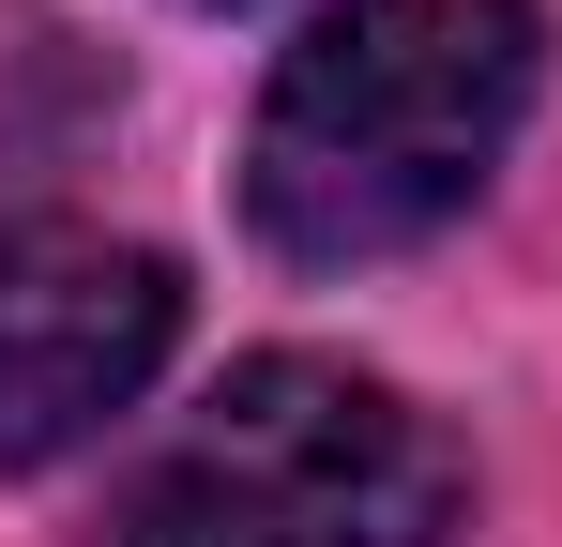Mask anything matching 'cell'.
Instances as JSON below:
<instances>
[{"mask_svg":"<svg viewBox=\"0 0 562 547\" xmlns=\"http://www.w3.org/2000/svg\"><path fill=\"white\" fill-rule=\"evenodd\" d=\"M532 91H548V15L532 0H335L259 91L244 213L304 274L395 259V244L457 228L486 198Z\"/></svg>","mask_w":562,"mask_h":547,"instance_id":"obj_1","label":"cell"},{"mask_svg":"<svg viewBox=\"0 0 562 547\" xmlns=\"http://www.w3.org/2000/svg\"><path fill=\"white\" fill-rule=\"evenodd\" d=\"M471 517L457 442L319 350H259L122 487V547H441Z\"/></svg>","mask_w":562,"mask_h":547,"instance_id":"obj_2","label":"cell"},{"mask_svg":"<svg viewBox=\"0 0 562 547\" xmlns=\"http://www.w3.org/2000/svg\"><path fill=\"white\" fill-rule=\"evenodd\" d=\"M168 350H183V274L153 244L77 228V213L0 228V471L92 456Z\"/></svg>","mask_w":562,"mask_h":547,"instance_id":"obj_3","label":"cell"},{"mask_svg":"<svg viewBox=\"0 0 562 547\" xmlns=\"http://www.w3.org/2000/svg\"><path fill=\"white\" fill-rule=\"evenodd\" d=\"M183 15H259V0H183Z\"/></svg>","mask_w":562,"mask_h":547,"instance_id":"obj_4","label":"cell"}]
</instances>
